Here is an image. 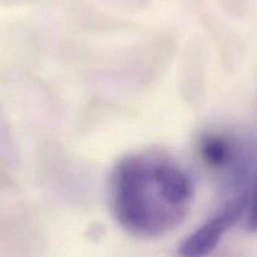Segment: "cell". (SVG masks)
Returning a JSON list of instances; mask_svg holds the SVG:
<instances>
[{
  "instance_id": "6da1fadb",
  "label": "cell",
  "mask_w": 257,
  "mask_h": 257,
  "mask_svg": "<svg viewBox=\"0 0 257 257\" xmlns=\"http://www.w3.org/2000/svg\"><path fill=\"white\" fill-rule=\"evenodd\" d=\"M108 197L123 229L134 236L158 237L185 218L193 187L187 173L172 160L130 155L113 168Z\"/></svg>"
},
{
  "instance_id": "7a4b0ae2",
  "label": "cell",
  "mask_w": 257,
  "mask_h": 257,
  "mask_svg": "<svg viewBox=\"0 0 257 257\" xmlns=\"http://www.w3.org/2000/svg\"><path fill=\"white\" fill-rule=\"evenodd\" d=\"M246 207L243 197L236 198L221 209L216 216L193 232L180 244L178 253L180 257H206L213 251L222 236L241 218Z\"/></svg>"
},
{
  "instance_id": "3957f363",
  "label": "cell",
  "mask_w": 257,
  "mask_h": 257,
  "mask_svg": "<svg viewBox=\"0 0 257 257\" xmlns=\"http://www.w3.org/2000/svg\"><path fill=\"white\" fill-rule=\"evenodd\" d=\"M199 157L208 167L222 169L233 159V148L227 138L217 134H207L199 140Z\"/></svg>"
},
{
  "instance_id": "277c9868",
  "label": "cell",
  "mask_w": 257,
  "mask_h": 257,
  "mask_svg": "<svg viewBox=\"0 0 257 257\" xmlns=\"http://www.w3.org/2000/svg\"><path fill=\"white\" fill-rule=\"evenodd\" d=\"M247 224H248V228L251 229V231L257 232V189L256 193H254L253 199H252L251 207H249Z\"/></svg>"
},
{
  "instance_id": "5b68a950",
  "label": "cell",
  "mask_w": 257,
  "mask_h": 257,
  "mask_svg": "<svg viewBox=\"0 0 257 257\" xmlns=\"http://www.w3.org/2000/svg\"><path fill=\"white\" fill-rule=\"evenodd\" d=\"M7 128L6 122H4L3 117H2V112H0V154H4L7 149V143H8V138H7Z\"/></svg>"
}]
</instances>
